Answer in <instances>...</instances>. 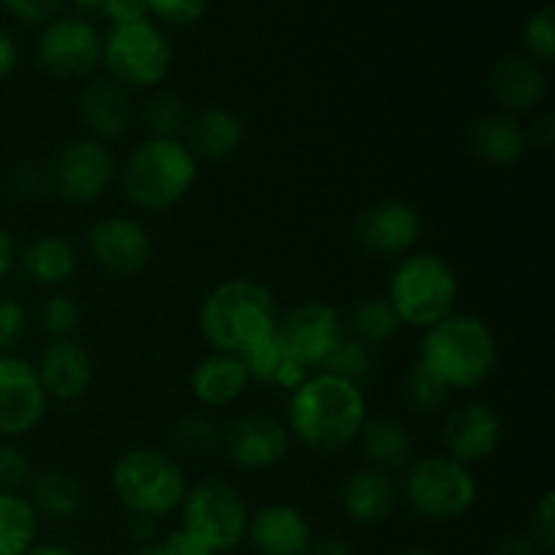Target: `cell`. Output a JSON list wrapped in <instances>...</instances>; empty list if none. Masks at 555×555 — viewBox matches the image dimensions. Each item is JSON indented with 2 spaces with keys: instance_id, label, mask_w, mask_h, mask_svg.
<instances>
[{
  "instance_id": "cell-1",
  "label": "cell",
  "mask_w": 555,
  "mask_h": 555,
  "mask_svg": "<svg viewBox=\"0 0 555 555\" xmlns=\"http://www.w3.org/2000/svg\"><path fill=\"white\" fill-rule=\"evenodd\" d=\"M366 423V396L334 374H312L291 393L287 431L318 455L345 453Z\"/></svg>"
},
{
  "instance_id": "cell-2",
  "label": "cell",
  "mask_w": 555,
  "mask_h": 555,
  "mask_svg": "<svg viewBox=\"0 0 555 555\" xmlns=\"http://www.w3.org/2000/svg\"><path fill=\"white\" fill-rule=\"evenodd\" d=\"M280 323L276 298L263 282L236 276L206 293L198 309L201 336L215 352L249 356L260 345L274 339Z\"/></svg>"
},
{
  "instance_id": "cell-3",
  "label": "cell",
  "mask_w": 555,
  "mask_h": 555,
  "mask_svg": "<svg viewBox=\"0 0 555 555\" xmlns=\"http://www.w3.org/2000/svg\"><path fill=\"white\" fill-rule=\"evenodd\" d=\"M417 361L450 390H475L499 363L496 334L480 314L453 312L423 331Z\"/></svg>"
},
{
  "instance_id": "cell-4",
  "label": "cell",
  "mask_w": 555,
  "mask_h": 555,
  "mask_svg": "<svg viewBox=\"0 0 555 555\" xmlns=\"http://www.w3.org/2000/svg\"><path fill=\"white\" fill-rule=\"evenodd\" d=\"M198 160L182 139H144L117 171L119 190L141 211H166L193 190Z\"/></svg>"
},
{
  "instance_id": "cell-5",
  "label": "cell",
  "mask_w": 555,
  "mask_h": 555,
  "mask_svg": "<svg viewBox=\"0 0 555 555\" xmlns=\"http://www.w3.org/2000/svg\"><path fill=\"white\" fill-rule=\"evenodd\" d=\"M112 493L130 518H166L179 509L188 480L171 455L155 448H130L114 461Z\"/></svg>"
},
{
  "instance_id": "cell-6",
  "label": "cell",
  "mask_w": 555,
  "mask_h": 555,
  "mask_svg": "<svg viewBox=\"0 0 555 555\" xmlns=\"http://www.w3.org/2000/svg\"><path fill=\"white\" fill-rule=\"evenodd\" d=\"M385 296L393 304L401 325L426 331L455 312L459 276L442 255L410 253L396 263Z\"/></svg>"
},
{
  "instance_id": "cell-7",
  "label": "cell",
  "mask_w": 555,
  "mask_h": 555,
  "mask_svg": "<svg viewBox=\"0 0 555 555\" xmlns=\"http://www.w3.org/2000/svg\"><path fill=\"white\" fill-rule=\"evenodd\" d=\"M404 502L426 524H453L477 502V480L469 466L448 455H423L406 464Z\"/></svg>"
},
{
  "instance_id": "cell-8",
  "label": "cell",
  "mask_w": 555,
  "mask_h": 555,
  "mask_svg": "<svg viewBox=\"0 0 555 555\" xmlns=\"http://www.w3.org/2000/svg\"><path fill=\"white\" fill-rule=\"evenodd\" d=\"M101 63L108 79L125 90H155L173 65V47L152 20L112 25L103 36Z\"/></svg>"
},
{
  "instance_id": "cell-9",
  "label": "cell",
  "mask_w": 555,
  "mask_h": 555,
  "mask_svg": "<svg viewBox=\"0 0 555 555\" xmlns=\"http://www.w3.org/2000/svg\"><path fill=\"white\" fill-rule=\"evenodd\" d=\"M179 515H182V529L215 555L236 551L247 540V502L231 482L217 477L188 488L179 504Z\"/></svg>"
},
{
  "instance_id": "cell-10",
  "label": "cell",
  "mask_w": 555,
  "mask_h": 555,
  "mask_svg": "<svg viewBox=\"0 0 555 555\" xmlns=\"http://www.w3.org/2000/svg\"><path fill=\"white\" fill-rule=\"evenodd\" d=\"M117 157L112 146L81 135L57 150L47 168L49 190L68 206H90L117 179Z\"/></svg>"
},
{
  "instance_id": "cell-11",
  "label": "cell",
  "mask_w": 555,
  "mask_h": 555,
  "mask_svg": "<svg viewBox=\"0 0 555 555\" xmlns=\"http://www.w3.org/2000/svg\"><path fill=\"white\" fill-rule=\"evenodd\" d=\"M103 38L90 20L57 16L38 36V63L52 79L81 81L101 65Z\"/></svg>"
},
{
  "instance_id": "cell-12",
  "label": "cell",
  "mask_w": 555,
  "mask_h": 555,
  "mask_svg": "<svg viewBox=\"0 0 555 555\" xmlns=\"http://www.w3.org/2000/svg\"><path fill=\"white\" fill-rule=\"evenodd\" d=\"M345 336V320L331 304L304 301L291 312L280 314L274 339L287 358L309 369L323 366L325 358L341 345Z\"/></svg>"
},
{
  "instance_id": "cell-13",
  "label": "cell",
  "mask_w": 555,
  "mask_h": 555,
  "mask_svg": "<svg viewBox=\"0 0 555 555\" xmlns=\"http://www.w3.org/2000/svg\"><path fill=\"white\" fill-rule=\"evenodd\" d=\"M87 253L112 276L141 274L155 258V244L150 231L139 220L125 215L101 217L87 231Z\"/></svg>"
},
{
  "instance_id": "cell-14",
  "label": "cell",
  "mask_w": 555,
  "mask_h": 555,
  "mask_svg": "<svg viewBox=\"0 0 555 555\" xmlns=\"http://www.w3.org/2000/svg\"><path fill=\"white\" fill-rule=\"evenodd\" d=\"M49 399L27 358L0 356V437L20 439L41 426Z\"/></svg>"
},
{
  "instance_id": "cell-15",
  "label": "cell",
  "mask_w": 555,
  "mask_h": 555,
  "mask_svg": "<svg viewBox=\"0 0 555 555\" xmlns=\"http://www.w3.org/2000/svg\"><path fill=\"white\" fill-rule=\"evenodd\" d=\"M291 431L271 415H242L220 434V450L242 472H266L291 453Z\"/></svg>"
},
{
  "instance_id": "cell-16",
  "label": "cell",
  "mask_w": 555,
  "mask_h": 555,
  "mask_svg": "<svg viewBox=\"0 0 555 555\" xmlns=\"http://www.w3.org/2000/svg\"><path fill=\"white\" fill-rule=\"evenodd\" d=\"M421 211L401 198H379L356 220V242L374 258H404L421 238Z\"/></svg>"
},
{
  "instance_id": "cell-17",
  "label": "cell",
  "mask_w": 555,
  "mask_h": 555,
  "mask_svg": "<svg viewBox=\"0 0 555 555\" xmlns=\"http://www.w3.org/2000/svg\"><path fill=\"white\" fill-rule=\"evenodd\" d=\"M448 459L472 466L491 459L502 442V417L488 401H466L455 406L442 426Z\"/></svg>"
},
{
  "instance_id": "cell-18",
  "label": "cell",
  "mask_w": 555,
  "mask_h": 555,
  "mask_svg": "<svg viewBox=\"0 0 555 555\" xmlns=\"http://www.w3.org/2000/svg\"><path fill=\"white\" fill-rule=\"evenodd\" d=\"M247 542L258 555H309L314 531L293 504H266L249 515Z\"/></svg>"
},
{
  "instance_id": "cell-19",
  "label": "cell",
  "mask_w": 555,
  "mask_h": 555,
  "mask_svg": "<svg viewBox=\"0 0 555 555\" xmlns=\"http://www.w3.org/2000/svg\"><path fill=\"white\" fill-rule=\"evenodd\" d=\"M79 122L85 125L87 135L101 144H112L128 135L133 125V101L125 87L112 81L108 76L103 79H90L79 92L76 101Z\"/></svg>"
},
{
  "instance_id": "cell-20",
  "label": "cell",
  "mask_w": 555,
  "mask_h": 555,
  "mask_svg": "<svg viewBox=\"0 0 555 555\" xmlns=\"http://www.w3.org/2000/svg\"><path fill=\"white\" fill-rule=\"evenodd\" d=\"M36 374L49 401H76L90 390L95 366L76 339H52L38 358Z\"/></svg>"
},
{
  "instance_id": "cell-21",
  "label": "cell",
  "mask_w": 555,
  "mask_h": 555,
  "mask_svg": "<svg viewBox=\"0 0 555 555\" xmlns=\"http://www.w3.org/2000/svg\"><path fill=\"white\" fill-rule=\"evenodd\" d=\"M488 92L502 114L534 112L547 95V76L540 63L526 54H504L488 74Z\"/></svg>"
},
{
  "instance_id": "cell-22",
  "label": "cell",
  "mask_w": 555,
  "mask_h": 555,
  "mask_svg": "<svg viewBox=\"0 0 555 555\" xmlns=\"http://www.w3.org/2000/svg\"><path fill=\"white\" fill-rule=\"evenodd\" d=\"M401 499L399 482L393 475L377 466H361L347 475L341 486V509L352 524L377 526L396 513Z\"/></svg>"
},
{
  "instance_id": "cell-23",
  "label": "cell",
  "mask_w": 555,
  "mask_h": 555,
  "mask_svg": "<svg viewBox=\"0 0 555 555\" xmlns=\"http://www.w3.org/2000/svg\"><path fill=\"white\" fill-rule=\"evenodd\" d=\"M244 141V122L238 114L222 106H206L190 114L188 128L182 133V144L188 146L195 160L220 163L231 157Z\"/></svg>"
},
{
  "instance_id": "cell-24",
  "label": "cell",
  "mask_w": 555,
  "mask_h": 555,
  "mask_svg": "<svg viewBox=\"0 0 555 555\" xmlns=\"http://www.w3.org/2000/svg\"><path fill=\"white\" fill-rule=\"evenodd\" d=\"M249 383L253 379L242 358L228 356V352L211 350L190 372V393L201 406H209V410H220L242 399Z\"/></svg>"
},
{
  "instance_id": "cell-25",
  "label": "cell",
  "mask_w": 555,
  "mask_h": 555,
  "mask_svg": "<svg viewBox=\"0 0 555 555\" xmlns=\"http://www.w3.org/2000/svg\"><path fill=\"white\" fill-rule=\"evenodd\" d=\"M16 263L36 287L60 291L74 280L76 269H79V255L65 236L43 233V236L33 238L22 253H16Z\"/></svg>"
},
{
  "instance_id": "cell-26",
  "label": "cell",
  "mask_w": 555,
  "mask_h": 555,
  "mask_svg": "<svg viewBox=\"0 0 555 555\" xmlns=\"http://www.w3.org/2000/svg\"><path fill=\"white\" fill-rule=\"evenodd\" d=\"M529 150V135L509 114H482L469 128V152L486 166H515Z\"/></svg>"
},
{
  "instance_id": "cell-27",
  "label": "cell",
  "mask_w": 555,
  "mask_h": 555,
  "mask_svg": "<svg viewBox=\"0 0 555 555\" xmlns=\"http://www.w3.org/2000/svg\"><path fill=\"white\" fill-rule=\"evenodd\" d=\"M27 502L36 515L49 520H74L85 507V488L70 472L43 469L27 482Z\"/></svg>"
},
{
  "instance_id": "cell-28",
  "label": "cell",
  "mask_w": 555,
  "mask_h": 555,
  "mask_svg": "<svg viewBox=\"0 0 555 555\" xmlns=\"http://www.w3.org/2000/svg\"><path fill=\"white\" fill-rule=\"evenodd\" d=\"M358 444H361L369 466H377V469H404L412 461L410 431L396 417H372V421L366 417L361 434H358Z\"/></svg>"
},
{
  "instance_id": "cell-29",
  "label": "cell",
  "mask_w": 555,
  "mask_h": 555,
  "mask_svg": "<svg viewBox=\"0 0 555 555\" xmlns=\"http://www.w3.org/2000/svg\"><path fill=\"white\" fill-rule=\"evenodd\" d=\"M38 540V515L22 493H0V555H25Z\"/></svg>"
},
{
  "instance_id": "cell-30",
  "label": "cell",
  "mask_w": 555,
  "mask_h": 555,
  "mask_svg": "<svg viewBox=\"0 0 555 555\" xmlns=\"http://www.w3.org/2000/svg\"><path fill=\"white\" fill-rule=\"evenodd\" d=\"M404 328L396 314L393 304L388 301V296H374L361 298L356 307L350 309V331L352 339L363 341V345H385V341L393 339L399 331Z\"/></svg>"
},
{
  "instance_id": "cell-31",
  "label": "cell",
  "mask_w": 555,
  "mask_h": 555,
  "mask_svg": "<svg viewBox=\"0 0 555 555\" xmlns=\"http://www.w3.org/2000/svg\"><path fill=\"white\" fill-rule=\"evenodd\" d=\"M244 366H247L249 379L260 385H274L282 390H296L304 379L309 377L307 369L301 363H296L293 358H287L282 352V347L276 345V339L266 341L258 350H253L249 356L242 358Z\"/></svg>"
},
{
  "instance_id": "cell-32",
  "label": "cell",
  "mask_w": 555,
  "mask_h": 555,
  "mask_svg": "<svg viewBox=\"0 0 555 555\" xmlns=\"http://www.w3.org/2000/svg\"><path fill=\"white\" fill-rule=\"evenodd\" d=\"M188 119V101L171 90H157L141 108V128L146 130V139H182Z\"/></svg>"
},
{
  "instance_id": "cell-33",
  "label": "cell",
  "mask_w": 555,
  "mask_h": 555,
  "mask_svg": "<svg viewBox=\"0 0 555 555\" xmlns=\"http://www.w3.org/2000/svg\"><path fill=\"white\" fill-rule=\"evenodd\" d=\"M325 374H334V377L345 379V383H352L361 388L374 372V356L372 347L363 345V341L352 339V336H345L341 345L325 358L323 363Z\"/></svg>"
},
{
  "instance_id": "cell-34",
  "label": "cell",
  "mask_w": 555,
  "mask_h": 555,
  "mask_svg": "<svg viewBox=\"0 0 555 555\" xmlns=\"http://www.w3.org/2000/svg\"><path fill=\"white\" fill-rule=\"evenodd\" d=\"M453 390L431 372L423 366L421 361L412 363V369L404 377V396L417 412H439L450 401Z\"/></svg>"
},
{
  "instance_id": "cell-35",
  "label": "cell",
  "mask_w": 555,
  "mask_h": 555,
  "mask_svg": "<svg viewBox=\"0 0 555 555\" xmlns=\"http://www.w3.org/2000/svg\"><path fill=\"white\" fill-rule=\"evenodd\" d=\"M79 304L63 291L49 293L47 301L41 304V312H38V323L49 339H74V334L79 331Z\"/></svg>"
},
{
  "instance_id": "cell-36",
  "label": "cell",
  "mask_w": 555,
  "mask_h": 555,
  "mask_svg": "<svg viewBox=\"0 0 555 555\" xmlns=\"http://www.w3.org/2000/svg\"><path fill=\"white\" fill-rule=\"evenodd\" d=\"M524 49L526 57H531L540 65H551L555 57V16L553 5L545 3L542 9H537L534 14L526 20L524 33Z\"/></svg>"
},
{
  "instance_id": "cell-37",
  "label": "cell",
  "mask_w": 555,
  "mask_h": 555,
  "mask_svg": "<svg viewBox=\"0 0 555 555\" xmlns=\"http://www.w3.org/2000/svg\"><path fill=\"white\" fill-rule=\"evenodd\" d=\"M220 426L206 415H184L173 426V442L182 453L204 455L209 450L220 448Z\"/></svg>"
},
{
  "instance_id": "cell-38",
  "label": "cell",
  "mask_w": 555,
  "mask_h": 555,
  "mask_svg": "<svg viewBox=\"0 0 555 555\" xmlns=\"http://www.w3.org/2000/svg\"><path fill=\"white\" fill-rule=\"evenodd\" d=\"M211 0H146L152 16L171 27L195 25L206 16Z\"/></svg>"
},
{
  "instance_id": "cell-39",
  "label": "cell",
  "mask_w": 555,
  "mask_h": 555,
  "mask_svg": "<svg viewBox=\"0 0 555 555\" xmlns=\"http://www.w3.org/2000/svg\"><path fill=\"white\" fill-rule=\"evenodd\" d=\"M27 331V314L16 298L0 296V356H9Z\"/></svg>"
},
{
  "instance_id": "cell-40",
  "label": "cell",
  "mask_w": 555,
  "mask_h": 555,
  "mask_svg": "<svg viewBox=\"0 0 555 555\" xmlns=\"http://www.w3.org/2000/svg\"><path fill=\"white\" fill-rule=\"evenodd\" d=\"M30 482V461L14 444H0V493H20Z\"/></svg>"
},
{
  "instance_id": "cell-41",
  "label": "cell",
  "mask_w": 555,
  "mask_h": 555,
  "mask_svg": "<svg viewBox=\"0 0 555 555\" xmlns=\"http://www.w3.org/2000/svg\"><path fill=\"white\" fill-rule=\"evenodd\" d=\"M133 555H215L209 547L201 545L195 537H190L184 529L168 531L160 540H152L139 545V551Z\"/></svg>"
},
{
  "instance_id": "cell-42",
  "label": "cell",
  "mask_w": 555,
  "mask_h": 555,
  "mask_svg": "<svg viewBox=\"0 0 555 555\" xmlns=\"http://www.w3.org/2000/svg\"><path fill=\"white\" fill-rule=\"evenodd\" d=\"M0 3H3V9L9 11L14 20H20L22 25L43 27L52 20H57L65 0H0Z\"/></svg>"
},
{
  "instance_id": "cell-43",
  "label": "cell",
  "mask_w": 555,
  "mask_h": 555,
  "mask_svg": "<svg viewBox=\"0 0 555 555\" xmlns=\"http://www.w3.org/2000/svg\"><path fill=\"white\" fill-rule=\"evenodd\" d=\"M531 534L537 537V542H540L545 553H551L555 547V493L553 491L542 493L540 502L534 504V513H531Z\"/></svg>"
},
{
  "instance_id": "cell-44",
  "label": "cell",
  "mask_w": 555,
  "mask_h": 555,
  "mask_svg": "<svg viewBox=\"0 0 555 555\" xmlns=\"http://www.w3.org/2000/svg\"><path fill=\"white\" fill-rule=\"evenodd\" d=\"M11 184H14V193L22 195V198H36V195H41L43 190H49L47 168L25 163V166H20L14 171Z\"/></svg>"
},
{
  "instance_id": "cell-45",
  "label": "cell",
  "mask_w": 555,
  "mask_h": 555,
  "mask_svg": "<svg viewBox=\"0 0 555 555\" xmlns=\"http://www.w3.org/2000/svg\"><path fill=\"white\" fill-rule=\"evenodd\" d=\"M103 16L112 25H130V22L150 20L146 0H103Z\"/></svg>"
},
{
  "instance_id": "cell-46",
  "label": "cell",
  "mask_w": 555,
  "mask_h": 555,
  "mask_svg": "<svg viewBox=\"0 0 555 555\" xmlns=\"http://www.w3.org/2000/svg\"><path fill=\"white\" fill-rule=\"evenodd\" d=\"M542 545L537 542V537L531 531H515V534H507L502 542H499L496 555H542Z\"/></svg>"
},
{
  "instance_id": "cell-47",
  "label": "cell",
  "mask_w": 555,
  "mask_h": 555,
  "mask_svg": "<svg viewBox=\"0 0 555 555\" xmlns=\"http://www.w3.org/2000/svg\"><path fill=\"white\" fill-rule=\"evenodd\" d=\"M16 63H20V49H16L11 33L0 27V85L14 74Z\"/></svg>"
},
{
  "instance_id": "cell-48",
  "label": "cell",
  "mask_w": 555,
  "mask_h": 555,
  "mask_svg": "<svg viewBox=\"0 0 555 555\" xmlns=\"http://www.w3.org/2000/svg\"><path fill=\"white\" fill-rule=\"evenodd\" d=\"M16 266V244L11 238V233L0 225V282L14 271Z\"/></svg>"
},
{
  "instance_id": "cell-49",
  "label": "cell",
  "mask_w": 555,
  "mask_h": 555,
  "mask_svg": "<svg viewBox=\"0 0 555 555\" xmlns=\"http://www.w3.org/2000/svg\"><path fill=\"white\" fill-rule=\"evenodd\" d=\"M526 135H529V141H534L537 146H542V150H551L555 141V119L551 114H542V117L534 122V130Z\"/></svg>"
},
{
  "instance_id": "cell-50",
  "label": "cell",
  "mask_w": 555,
  "mask_h": 555,
  "mask_svg": "<svg viewBox=\"0 0 555 555\" xmlns=\"http://www.w3.org/2000/svg\"><path fill=\"white\" fill-rule=\"evenodd\" d=\"M309 555H358L356 547L347 540H339V537H328V540H320L312 545V553Z\"/></svg>"
},
{
  "instance_id": "cell-51",
  "label": "cell",
  "mask_w": 555,
  "mask_h": 555,
  "mask_svg": "<svg viewBox=\"0 0 555 555\" xmlns=\"http://www.w3.org/2000/svg\"><path fill=\"white\" fill-rule=\"evenodd\" d=\"M130 537H133V540L139 542V545L157 540V520H152V518H133V520H130Z\"/></svg>"
},
{
  "instance_id": "cell-52",
  "label": "cell",
  "mask_w": 555,
  "mask_h": 555,
  "mask_svg": "<svg viewBox=\"0 0 555 555\" xmlns=\"http://www.w3.org/2000/svg\"><path fill=\"white\" fill-rule=\"evenodd\" d=\"M65 3H70V9H74L76 16H81V20L103 14V0H65Z\"/></svg>"
},
{
  "instance_id": "cell-53",
  "label": "cell",
  "mask_w": 555,
  "mask_h": 555,
  "mask_svg": "<svg viewBox=\"0 0 555 555\" xmlns=\"http://www.w3.org/2000/svg\"><path fill=\"white\" fill-rule=\"evenodd\" d=\"M25 555H76L68 545H60V542H36Z\"/></svg>"
},
{
  "instance_id": "cell-54",
  "label": "cell",
  "mask_w": 555,
  "mask_h": 555,
  "mask_svg": "<svg viewBox=\"0 0 555 555\" xmlns=\"http://www.w3.org/2000/svg\"><path fill=\"white\" fill-rule=\"evenodd\" d=\"M399 555H434V553L426 551V547H410V551H401Z\"/></svg>"
}]
</instances>
